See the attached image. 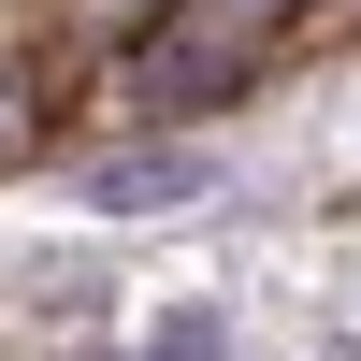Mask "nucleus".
I'll return each mask as SVG.
<instances>
[{"mask_svg": "<svg viewBox=\"0 0 361 361\" xmlns=\"http://www.w3.org/2000/svg\"><path fill=\"white\" fill-rule=\"evenodd\" d=\"M73 188H87V217H188V202L231 188V173H217V145H202V130H145V145H102Z\"/></svg>", "mask_w": 361, "mask_h": 361, "instance_id": "2", "label": "nucleus"}, {"mask_svg": "<svg viewBox=\"0 0 361 361\" xmlns=\"http://www.w3.org/2000/svg\"><path fill=\"white\" fill-rule=\"evenodd\" d=\"M130 361H231V318H217V304H159Z\"/></svg>", "mask_w": 361, "mask_h": 361, "instance_id": "3", "label": "nucleus"}, {"mask_svg": "<svg viewBox=\"0 0 361 361\" xmlns=\"http://www.w3.org/2000/svg\"><path fill=\"white\" fill-rule=\"evenodd\" d=\"M246 87H260V29H231V15H188L159 44H130V116L145 130H188V116L246 102Z\"/></svg>", "mask_w": 361, "mask_h": 361, "instance_id": "1", "label": "nucleus"}]
</instances>
